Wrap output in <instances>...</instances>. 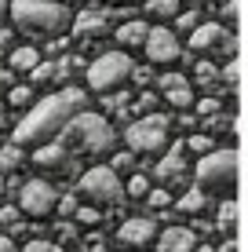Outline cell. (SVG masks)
Returning <instances> with one entry per match:
<instances>
[{"instance_id": "cell-1", "label": "cell", "mask_w": 248, "mask_h": 252, "mask_svg": "<svg viewBox=\"0 0 248 252\" xmlns=\"http://www.w3.org/2000/svg\"><path fill=\"white\" fill-rule=\"evenodd\" d=\"M84 102H88V95L81 88H62L48 99L33 102L29 114L15 128V146H44L51 135H62V128L77 114H84Z\"/></svg>"}, {"instance_id": "cell-2", "label": "cell", "mask_w": 248, "mask_h": 252, "mask_svg": "<svg viewBox=\"0 0 248 252\" xmlns=\"http://www.w3.org/2000/svg\"><path fill=\"white\" fill-rule=\"evenodd\" d=\"M58 143H62L73 158H81V154H88V158H102V154L113 150L117 132H113V125H110L102 114H77L70 125L62 128Z\"/></svg>"}, {"instance_id": "cell-3", "label": "cell", "mask_w": 248, "mask_h": 252, "mask_svg": "<svg viewBox=\"0 0 248 252\" xmlns=\"http://www.w3.org/2000/svg\"><path fill=\"white\" fill-rule=\"evenodd\" d=\"M11 19L22 33L33 37H58L73 26L66 4H51V0H11Z\"/></svg>"}, {"instance_id": "cell-4", "label": "cell", "mask_w": 248, "mask_h": 252, "mask_svg": "<svg viewBox=\"0 0 248 252\" xmlns=\"http://www.w3.org/2000/svg\"><path fill=\"white\" fill-rule=\"evenodd\" d=\"M197 183L208 190H234L237 187V150L226 146V150H212L197 161Z\"/></svg>"}, {"instance_id": "cell-5", "label": "cell", "mask_w": 248, "mask_h": 252, "mask_svg": "<svg viewBox=\"0 0 248 252\" xmlns=\"http://www.w3.org/2000/svg\"><path fill=\"white\" fill-rule=\"evenodd\" d=\"M168 135H172V117L168 114H150V117H139L128 125V150L132 154H157L161 146L168 143Z\"/></svg>"}, {"instance_id": "cell-6", "label": "cell", "mask_w": 248, "mask_h": 252, "mask_svg": "<svg viewBox=\"0 0 248 252\" xmlns=\"http://www.w3.org/2000/svg\"><path fill=\"white\" fill-rule=\"evenodd\" d=\"M77 194L84 197L91 208H99V205H121L124 201V187H121V179L113 176V172L106 168V164H99V168H88L81 176V183H77Z\"/></svg>"}, {"instance_id": "cell-7", "label": "cell", "mask_w": 248, "mask_h": 252, "mask_svg": "<svg viewBox=\"0 0 248 252\" xmlns=\"http://www.w3.org/2000/svg\"><path fill=\"white\" fill-rule=\"evenodd\" d=\"M132 59L124 55V51H106V55H99L95 63L88 66V88L95 92H110L117 88V84H124L128 77H132Z\"/></svg>"}, {"instance_id": "cell-8", "label": "cell", "mask_w": 248, "mask_h": 252, "mask_svg": "<svg viewBox=\"0 0 248 252\" xmlns=\"http://www.w3.org/2000/svg\"><path fill=\"white\" fill-rule=\"evenodd\" d=\"M58 205V190L48 183V179H29V183L19 187V212L26 216H51Z\"/></svg>"}, {"instance_id": "cell-9", "label": "cell", "mask_w": 248, "mask_h": 252, "mask_svg": "<svg viewBox=\"0 0 248 252\" xmlns=\"http://www.w3.org/2000/svg\"><path fill=\"white\" fill-rule=\"evenodd\" d=\"M190 48L193 51H219V55H234L237 51V37L219 22H204L190 33Z\"/></svg>"}, {"instance_id": "cell-10", "label": "cell", "mask_w": 248, "mask_h": 252, "mask_svg": "<svg viewBox=\"0 0 248 252\" xmlns=\"http://www.w3.org/2000/svg\"><path fill=\"white\" fill-rule=\"evenodd\" d=\"M33 164H37L40 172H51V176H73V172L81 168V158H73V154L55 139V143L37 146V154H33Z\"/></svg>"}, {"instance_id": "cell-11", "label": "cell", "mask_w": 248, "mask_h": 252, "mask_svg": "<svg viewBox=\"0 0 248 252\" xmlns=\"http://www.w3.org/2000/svg\"><path fill=\"white\" fill-rule=\"evenodd\" d=\"M121 15H135V11H81L73 19V33H77V40H102V37H110V22L113 19H121Z\"/></svg>"}, {"instance_id": "cell-12", "label": "cell", "mask_w": 248, "mask_h": 252, "mask_svg": "<svg viewBox=\"0 0 248 252\" xmlns=\"http://www.w3.org/2000/svg\"><path fill=\"white\" fill-rule=\"evenodd\" d=\"M142 48H146V59H150V63H175V59H183L179 37L168 30V26H153Z\"/></svg>"}, {"instance_id": "cell-13", "label": "cell", "mask_w": 248, "mask_h": 252, "mask_svg": "<svg viewBox=\"0 0 248 252\" xmlns=\"http://www.w3.org/2000/svg\"><path fill=\"white\" fill-rule=\"evenodd\" d=\"M153 176L165 187H183L186 183V143H172L168 154L153 164Z\"/></svg>"}, {"instance_id": "cell-14", "label": "cell", "mask_w": 248, "mask_h": 252, "mask_svg": "<svg viewBox=\"0 0 248 252\" xmlns=\"http://www.w3.org/2000/svg\"><path fill=\"white\" fill-rule=\"evenodd\" d=\"M153 234H157V220H153V216H132V220L121 223V230H117V241H121V245L139 249V245H146Z\"/></svg>"}, {"instance_id": "cell-15", "label": "cell", "mask_w": 248, "mask_h": 252, "mask_svg": "<svg viewBox=\"0 0 248 252\" xmlns=\"http://www.w3.org/2000/svg\"><path fill=\"white\" fill-rule=\"evenodd\" d=\"M161 95L168 99V106L190 110L193 106V88L186 81V73H161Z\"/></svg>"}, {"instance_id": "cell-16", "label": "cell", "mask_w": 248, "mask_h": 252, "mask_svg": "<svg viewBox=\"0 0 248 252\" xmlns=\"http://www.w3.org/2000/svg\"><path fill=\"white\" fill-rule=\"evenodd\" d=\"M197 241H193V230L186 227H168L157 241V252H193Z\"/></svg>"}, {"instance_id": "cell-17", "label": "cell", "mask_w": 248, "mask_h": 252, "mask_svg": "<svg viewBox=\"0 0 248 252\" xmlns=\"http://www.w3.org/2000/svg\"><path fill=\"white\" fill-rule=\"evenodd\" d=\"M146 37H150V26L142 22V19H128V22L117 26V44H124V48L146 44Z\"/></svg>"}, {"instance_id": "cell-18", "label": "cell", "mask_w": 248, "mask_h": 252, "mask_svg": "<svg viewBox=\"0 0 248 252\" xmlns=\"http://www.w3.org/2000/svg\"><path fill=\"white\" fill-rule=\"evenodd\" d=\"M7 63H11V69H19V73H33V69L40 66V51L33 48V44H22V48L11 51V59H7Z\"/></svg>"}, {"instance_id": "cell-19", "label": "cell", "mask_w": 248, "mask_h": 252, "mask_svg": "<svg viewBox=\"0 0 248 252\" xmlns=\"http://www.w3.org/2000/svg\"><path fill=\"white\" fill-rule=\"evenodd\" d=\"M216 230L226 234V238H234V230H237V201H234V197H226V201L219 205V212H216Z\"/></svg>"}, {"instance_id": "cell-20", "label": "cell", "mask_w": 248, "mask_h": 252, "mask_svg": "<svg viewBox=\"0 0 248 252\" xmlns=\"http://www.w3.org/2000/svg\"><path fill=\"white\" fill-rule=\"evenodd\" d=\"M237 128V121H234V114L230 110H219L216 117H204V125H201V135H223V132H234Z\"/></svg>"}, {"instance_id": "cell-21", "label": "cell", "mask_w": 248, "mask_h": 252, "mask_svg": "<svg viewBox=\"0 0 248 252\" xmlns=\"http://www.w3.org/2000/svg\"><path fill=\"white\" fill-rule=\"evenodd\" d=\"M204 208H208V194L197 190V187H190L183 197H179V212H183V216H201Z\"/></svg>"}, {"instance_id": "cell-22", "label": "cell", "mask_w": 248, "mask_h": 252, "mask_svg": "<svg viewBox=\"0 0 248 252\" xmlns=\"http://www.w3.org/2000/svg\"><path fill=\"white\" fill-rule=\"evenodd\" d=\"M193 81H197V88H204V92H212L223 77H219V69H216V63H208V59H201L197 66H193Z\"/></svg>"}, {"instance_id": "cell-23", "label": "cell", "mask_w": 248, "mask_h": 252, "mask_svg": "<svg viewBox=\"0 0 248 252\" xmlns=\"http://www.w3.org/2000/svg\"><path fill=\"white\" fill-rule=\"evenodd\" d=\"M22 164H26V154H22V146H15V143L0 146V172H19Z\"/></svg>"}, {"instance_id": "cell-24", "label": "cell", "mask_w": 248, "mask_h": 252, "mask_svg": "<svg viewBox=\"0 0 248 252\" xmlns=\"http://www.w3.org/2000/svg\"><path fill=\"white\" fill-rule=\"evenodd\" d=\"M84 69V55H62L55 63V81H70V77H77Z\"/></svg>"}, {"instance_id": "cell-25", "label": "cell", "mask_w": 248, "mask_h": 252, "mask_svg": "<svg viewBox=\"0 0 248 252\" xmlns=\"http://www.w3.org/2000/svg\"><path fill=\"white\" fill-rule=\"evenodd\" d=\"M157 95H153V92H139V99H132V106H128V110H132V114L135 117H150V114H157Z\"/></svg>"}, {"instance_id": "cell-26", "label": "cell", "mask_w": 248, "mask_h": 252, "mask_svg": "<svg viewBox=\"0 0 248 252\" xmlns=\"http://www.w3.org/2000/svg\"><path fill=\"white\" fill-rule=\"evenodd\" d=\"M7 102H11V106H19V110L33 106V88H29V84H11V92H7Z\"/></svg>"}, {"instance_id": "cell-27", "label": "cell", "mask_w": 248, "mask_h": 252, "mask_svg": "<svg viewBox=\"0 0 248 252\" xmlns=\"http://www.w3.org/2000/svg\"><path fill=\"white\" fill-rule=\"evenodd\" d=\"M110 172H113V176H117V172H132V176H135V154L132 150L113 154V158H110Z\"/></svg>"}, {"instance_id": "cell-28", "label": "cell", "mask_w": 248, "mask_h": 252, "mask_svg": "<svg viewBox=\"0 0 248 252\" xmlns=\"http://www.w3.org/2000/svg\"><path fill=\"white\" fill-rule=\"evenodd\" d=\"M150 190H153V187H150V179H146V176H142V172H135V176H132V179H128V187H124V194H132V197H146V194H150Z\"/></svg>"}, {"instance_id": "cell-29", "label": "cell", "mask_w": 248, "mask_h": 252, "mask_svg": "<svg viewBox=\"0 0 248 252\" xmlns=\"http://www.w3.org/2000/svg\"><path fill=\"white\" fill-rule=\"evenodd\" d=\"M99 220H102L99 208H91V205H81V208H77V216H73L77 227H99Z\"/></svg>"}, {"instance_id": "cell-30", "label": "cell", "mask_w": 248, "mask_h": 252, "mask_svg": "<svg viewBox=\"0 0 248 252\" xmlns=\"http://www.w3.org/2000/svg\"><path fill=\"white\" fill-rule=\"evenodd\" d=\"M146 15H179V0H146Z\"/></svg>"}, {"instance_id": "cell-31", "label": "cell", "mask_w": 248, "mask_h": 252, "mask_svg": "<svg viewBox=\"0 0 248 252\" xmlns=\"http://www.w3.org/2000/svg\"><path fill=\"white\" fill-rule=\"evenodd\" d=\"M0 227H7V230H19V227H22V212H19L15 205L0 208Z\"/></svg>"}, {"instance_id": "cell-32", "label": "cell", "mask_w": 248, "mask_h": 252, "mask_svg": "<svg viewBox=\"0 0 248 252\" xmlns=\"http://www.w3.org/2000/svg\"><path fill=\"white\" fill-rule=\"evenodd\" d=\"M219 77H223L226 92L234 95V92H237V77H241V66H237V59H230V63H226V69H223V73H219Z\"/></svg>"}, {"instance_id": "cell-33", "label": "cell", "mask_w": 248, "mask_h": 252, "mask_svg": "<svg viewBox=\"0 0 248 252\" xmlns=\"http://www.w3.org/2000/svg\"><path fill=\"white\" fill-rule=\"evenodd\" d=\"M29 81H33V84H51V81H55V63H40V66L29 73Z\"/></svg>"}, {"instance_id": "cell-34", "label": "cell", "mask_w": 248, "mask_h": 252, "mask_svg": "<svg viewBox=\"0 0 248 252\" xmlns=\"http://www.w3.org/2000/svg\"><path fill=\"white\" fill-rule=\"evenodd\" d=\"M146 205H150V208H168V205H172V190H168V187L150 190V194H146Z\"/></svg>"}, {"instance_id": "cell-35", "label": "cell", "mask_w": 248, "mask_h": 252, "mask_svg": "<svg viewBox=\"0 0 248 252\" xmlns=\"http://www.w3.org/2000/svg\"><path fill=\"white\" fill-rule=\"evenodd\" d=\"M55 238H58L55 245L62 249L66 241H73V238H77V223H73V220H62V223H58V227H55Z\"/></svg>"}, {"instance_id": "cell-36", "label": "cell", "mask_w": 248, "mask_h": 252, "mask_svg": "<svg viewBox=\"0 0 248 252\" xmlns=\"http://www.w3.org/2000/svg\"><path fill=\"white\" fill-rule=\"evenodd\" d=\"M186 150H193V154H212V139L201 135V132H193L190 139H186Z\"/></svg>"}, {"instance_id": "cell-37", "label": "cell", "mask_w": 248, "mask_h": 252, "mask_svg": "<svg viewBox=\"0 0 248 252\" xmlns=\"http://www.w3.org/2000/svg\"><path fill=\"white\" fill-rule=\"evenodd\" d=\"M216 114H219V99L216 95H204L197 102V117H216Z\"/></svg>"}, {"instance_id": "cell-38", "label": "cell", "mask_w": 248, "mask_h": 252, "mask_svg": "<svg viewBox=\"0 0 248 252\" xmlns=\"http://www.w3.org/2000/svg\"><path fill=\"white\" fill-rule=\"evenodd\" d=\"M58 212H62L66 216V220H73V216H77V208H81V205H77V194H66V197H58Z\"/></svg>"}, {"instance_id": "cell-39", "label": "cell", "mask_w": 248, "mask_h": 252, "mask_svg": "<svg viewBox=\"0 0 248 252\" xmlns=\"http://www.w3.org/2000/svg\"><path fill=\"white\" fill-rule=\"evenodd\" d=\"M22 252H66V249H58L55 241H44V238H37V241H29Z\"/></svg>"}, {"instance_id": "cell-40", "label": "cell", "mask_w": 248, "mask_h": 252, "mask_svg": "<svg viewBox=\"0 0 248 252\" xmlns=\"http://www.w3.org/2000/svg\"><path fill=\"white\" fill-rule=\"evenodd\" d=\"M179 30H186V33H193V30H197V11L179 15Z\"/></svg>"}, {"instance_id": "cell-41", "label": "cell", "mask_w": 248, "mask_h": 252, "mask_svg": "<svg viewBox=\"0 0 248 252\" xmlns=\"http://www.w3.org/2000/svg\"><path fill=\"white\" fill-rule=\"evenodd\" d=\"M150 77H153L150 66H135V69H132V81H135V84H150Z\"/></svg>"}, {"instance_id": "cell-42", "label": "cell", "mask_w": 248, "mask_h": 252, "mask_svg": "<svg viewBox=\"0 0 248 252\" xmlns=\"http://www.w3.org/2000/svg\"><path fill=\"white\" fill-rule=\"evenodd\" d=\"M223 15H226V22H237V0H226Z\"/></svg>"}, {"instance_id": "cell-43", "label": "cell", "mask_w": 248, "mask_h": 252, "mask_svg": "<svg viewBox=\"0 0 248 252\" xmlns=\"http://www.w3.org/2000/svg\"><path fill=\"white\" fill-rule=\"evenodd\" d=\"M0 252H19V249H15L11 238H0Z\"/></svg>"}, {"instance_id": "cell-44", "label": "cell", "mask_w": 248, "mask_h": 252, "mask_svg": "<svg viewBox=\"0 0 248 252\" xmlns=\"http://www.w3.org/2000/svg\"><path fill=\"white\" fill-rule=\"evenodd\" d=\"M4 88L11 92V73H4V69H0V92H4Z\"/></svg>"}, {"instance_id": "cell-45", "label": "cell", "mask_w": 248, "mask_h": 252, "mask_svg": "<svg viewBox=\"0 0 248 252\" xmlns=\"http://www.w3.org/2000/svg\"><path fill=\"white\" fill-rule=\"evenodd\" d=\"M7 15H11V0H0V22H4Z\"/></svg>"}, {"instance_id": "cell-46", "label": "cell", "mask_w": 248, "mask_h": 252, "mask_svg": "<svg viewBox=\"0 0 248 252\" xmlns=\"http://www.w3.org/2000/svg\"><path fill=\"white\" fill-rule=\"evenodd\" d=\"M62 48H66V40H62V37H58V40H51V44H48V51H55V55H58Z\"/></svg>"}, {"instance_id": "cell-47", "label": "cell", "mask_w": 248, "mask_h": 252, "mask_svg": "<svg viewBox=\"0 0 248 252\" xmlns=\"http://www.w3.org/2000/svg\"><path fill=\"white\" fill-rule=\"evenodd\" d=\"M219 252H237V241H234V238H226V245L219 249Z\"/></svg>"}, {"instance_id": "cell-48", "label": "cell", "mask_w": 248, "mask_h": 252, "mask_svg": "<svg viewBox=\"0 0 248 252\" xmlns=\"http://www.w3.org/2000/svg\"><path fill=\"white\" fill-rule=\"evenodd\" d=\"M7 40H11V33H7V30H4V26H0V48H4V44H7Z\"/></svg>"}, {"instance_id": "cell-49", "label": "cell", "mask_w": 248, "mask_h": 252, "mask_svg": "<svg viewBox=\"0 0 248 252\" xmlns=\"http://www.w3.org/2000/svg\"><path fill=\"white\" fill-rule=\"evenodd\" d=\"M4 128H7V114H4V106H0V135H4Z\"/></svg>"}, {"instance_id": "cell-50", "label": "cell", "mask_w": 248, "mask_h": 252, "mask_svg": "<svg viewBox=\"0 0 248 252\" xmlns=\"http://www.w3.org/2000/svg\"><path fill=\"white\" fill-rule=\"evenodd\" d=\"M193 252H216V249H212V245H197V249H193Z\"/></svg>"}, {"instance_id": "cell-51", "label": "cell", "mask_w": 248, "mask_h": 252, "mask_svg": "<svg viewBox=\"0 0 248 252\" xmlns=\"http://www.w3.org/2000/svg\"><path fill=\"white\" fill-rule=\"evenodd\" d=\"M4 190H7V183H4V176H0V197H4Z\"/></svg>"}, {"instance_id": "cell-52", "label": "cell", "mask_w": 248, "mask_h": 252, "mask_svg": "<svg viewBox=\"0 0 248 252\" xmlns=\"http://www.w3.org/2000/svg\"><path fill=\"white\" fill-rule=\"evenodd\" d=\"M190 4H197V7H204V4H212V0H190Z\"/></svg>"}, {"instance_id": "cell-53", "label": "cell", "mask_w": 248, "mask_h": 252, "mask_svg": "<svg viewBox=\"0 0 248 252\" xmlns=\"http://www.w3.org/2000/svg\"><path fill=\"white\" fill-rule=\"evenodd\" d=\"M51 4H73V0H51Z\"/></svg>"}, {"instance_id": "cell-54", "label": "cell", "mask_w": 248, "mask_h": 252, "mask_svg": "<svg viewBox=\"0 0 248 252\" xmlns=\"http://www.w3.org/2000/svg\"><path fill=\"white\" fill-rule=\"evenodd\" d=\"M95 252H110V249H95Z\"/></svg>"}, {"instance_id": "cell-55", "label": "cell", "mask_w": 248, "mask_h": 252, "mask_svg": "<svg viewBox=\"0 0 248 252\" xmlns=\"http://www.w3.org/2000/svg\"><path fill=\"white\" fill-rule=\"evenodd\" d=\"M110 4H121V0H110Z\"/></svg>"}]
</instances>
